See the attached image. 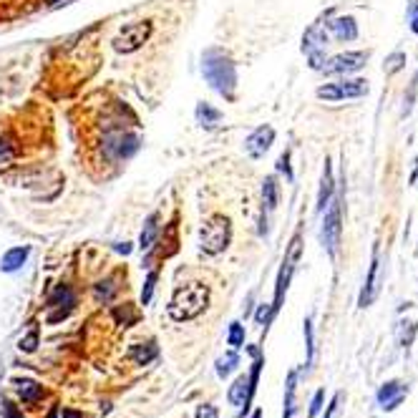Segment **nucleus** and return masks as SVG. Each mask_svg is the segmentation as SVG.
I'll use <instances>...</instances> for the list:
<instances>
[{
  "instance_id": "4468645a",
  "label": "nucleus",
  "mask_w": 418,
  "mask_h": 418,
  "mask_svg": "<svg viewBox=\"0 0 418 418\" xmlns=\"http://www.w3.org/2000/svg\"><path fill=\"white\" fill-rule=\"evenodd\" d=\"M325 28L333 33V38L338 41H355L358 38V23L350 15H341V18H333L330 23H325Z\"/></svg>"
},
{
  "instance_id": "9d476101",
  "label": "nucleus",
  "mask_w": 418,
  "mask_h": 418,
  "mask_svg": "<svg viewBox=\"0 0 418 418\" xmlns=\"http://www.w3.org/2000/svg\"><path fill=\"white\" fill-rule=\"evenodd\" d=\"M325 46H328V33L323 30V25H312L303 38V51L310 58V68L320 71L325 63Z\"/></svg>"
},
{
  "instance_id": "5701e85b",
  "label": "nucleus",
  "mask_w": 418,
  "mask_h": 418,
  "mask_svg": "<svg viewBox=\"0 0 418 418\" xmlns=\"http://www.w3.org/2000/svg\"><path fill=\"white\" fill-rule=\"evenodd\" d=\"M116 290H119V285H116V277H106V280H99L94 285V300L96 303H111L116 295Z\"/></svg>"
},
{
  "instance_id": "20e7f679",
  "label": "nucleus",
  "mask_w": 418,
  "mask_h": 418,
  "mask_svg": "<svg viewBox=\"0 0 418 418\" xmlns=\"http://www.w3.org/2000/svg\"><path fill=\"white\" fill-rule=\"evenodd\" d=\"M139 151V137L126 132L124 126L108 129L101 139V154L106 162H126Z\"/></svg>"
},
{
  "instance_id": "6ab92c4d",
  "label": "nucleus",
  "mask_w": 418,
  "mask_h": 418,
  "mask_svg": "<svg viewBox=\"0 0 418 418\" xmlns=\"http://www.w3.org/2000/svg\"><path fill=\"white\" fill-rule=\"evenodd\" d=\"M13 386L18 388V395L25 400V403H36V400L43 398V386H38L36 381H28V378H15Z\"/></svg>"
},
{
  "instance_id": "6e6552de",
  "label": "nucleus",
  "mask_w": 418,
  "mask_h": 418,
  "mask_svg": "<svg viewBox=\"0 0 418 418\" xmlns=\"http://www.w3.org/2000/svg\"><path fill=\"white\" fill-rule=\"evenodd\" d=\"M368 58H371L368 51H348V53H338L333 58H328L320 71L325 76H348V73L360 71L368 63Z\"/></svg>"
},
{
  "instance_id": "0eeeda50",
  "label": "nucleus",
  "mask_w": 418,
  "mask_h": 418,
  "mask_svg": "<svg viewBox=\"0 0 418 418\" xmlns=\"http://www.w3.org/2000/svg\"><path fill=\"white\" fill-rule=\"evenodd\" d=\"M368 81L365 78H343L338 84H325L315 91L317 99L323 101H343V99H360L368 96Z\"/></svg>"
},
{
  "instance_id": "423d86ee",
  "label": "nucleus",
  "mask_w": 418,
  "mask_h": 418,
  "mask_svg": "<svg viewBox=\"0 0 418 418\" xmlns=\"http://www.w3.org/2000/svg\"><path fill=\"white\" fill-rule=\"evenodd\" d=\"M151 33H154V23H151V20H134V23H126L124 28L116 33L114 51L124 56L137 53L139 48L151 38Z\"/></svg>"
},
{
  "instance_id": "dca6fc26",
  "label": "nucleus",
  "mask_w": 418,
  "mask_h": 418,
  "mask_svg": "<svg viewBox=\"0 0 418 418\" xmlns=\"http://www.w3.org/2000/svg\"><path fill=\"white\" fill-rule=\"evenodd\" d=\"M335 191V182H333V169H330V162L325 159L323 167V179H320V191H317V212L323 215V209L328 207V202L333 199Z\"/></svg>"
},
{
  "instance_id": "37998d69",
  "label": "nucleus",
  "mask_w": 418,
  "mask_h": 418,
  "mask_svg": "<svg viewBox=\"0 0 418 418\" xmlns=\"http://www.w3.org/2000/svg\"><path fill=\"white\" fill-rule=\"evenodd\" d=\"M418 86V71H416V76H413V89Z\"/></svg>"
},
{
  "instance_id": "39448f33",
  "label": "nucleus",
  "mask_w": 418,
  "mask_h": 418,
  "mask_svg": "<svg viewBox=\"0 0 418 418\" xmlns=\"http://www.w3.org/2000/svg\"><path fill=\"white\" fill-rule=\"evenodd\" d=\"M323 227H320V242L330 257L338 255L341 250V234H343V204L341 197L330 199L328 207L323 209Z\"/></svg>"
},
{
  "instance_id": "b1692460",
  "label": "nucleus",
  "mask_w": 418,
  "mask_h": 418,
  "mask_svg": "<svg viewBox=\"0 0 418 418\" xmlns=\"http://www.w3.org/2000/svg\"><path fill=\"white\" fill-rule=\"evenodd\" d=\"M197 121L204 126V129H215L217 124L222 121V111H217L215 106H209V103H197V111H194Z\"/></svg>"
},
{
  "instance_id": "c756f323",
  "label": "nucleus",
  "mask_w": 418,
  "mask_h": 418,
  "mask_svg": "<svg viewBox=\"0 0 418 418\" xmlns=\"http://www.w3.org/2000/svg\"><path fill=\"white\" fill-rule=\"evenodd\" d=\"M403 66H406V53H403V51H395V53H391L388 58H386V76H393V73H398Z\"/></svg>"
},
{
  "instance_id": "c85d7f7f",
  "label": "nucleus",
  "mask_w": 418,
  "mask_h": 418,
  "mask_svg": "<svg viewBox=\"0 0 418 418\" xmlns=\"http://www.w3.org/2000/svg\"><path fill=\"white\" fill-rule=\"evenodd\" d=\"M227 346H232L234 350H237V348H242V346H245V325H242V323H237V320H234V323L229 325V333H227Z\"/></svg>"
},
{
  "instance_id": "7ed1b4c3",
  "label": "nucleus",
  "mask_w": 418,
  "mask_h": 418,
  "mask_svg": "<svg viewBox=\"0 0 418 418\" xmlns=\"http://www.w3.org/2000/svg\"><path fill=\"white\" fill-rule=\"evenodd\" d=\"M232 242V222L224 215H212L199 229V247L207 255H220Z\"/></svg>"
},
{
  "instance_id": "aec40b11",
  "label": "nucleus",
  "mask_w": 418,
  "mask_h": 418,
  "mask_svg": "<svg viewBox=\"0 0 418 418\" xmlns=\"http://www.w3.org/2000/svg\"><path fill=\"white\" fill-rule=\"evenodd\" d=\"M76 305V293L71 290V285H56V290L48 298V308H71Z\"/></svg>"
},
{
  "instance_id": "a211bd4d",
  "label": "nucleus",
  "mask_w": 418,
  "mask_h": 418,
  "mask_svg": "<svg viewBox=\"0 0 418 418\" xmlns=\"http://www.w3.org/2000/svg\"><path fill=\"white\" fill-rule=\"evenodd\" d=\"M156 234H159V212H151V215L146 217V222H144L139 247H141V250H151L156 242Z\"/></svg>"
},
{
  "instance_id": "7c9ffc66",
  "label": "nucleus",
  "mask_w": 418,
  "mask_h": 418,
  "mask_svg": "<svg viewBox=\"0 0 418 418\" xmlns=\"http://www.w3.org/2000/svg\"><path fill=\"white\" fill-rule=\"evenodd\" d=\"M18 348L23 353H33V350H36V348H38V328H36V325L28 330V335H25V338H20Z\"/></svg>"
},
{
  "instance_id": "2eb2a0df",
  "label": "nucleus",
  "mask_w": 418,
  "mask_h": 418,
  "mask_svg": "<svg viewBox=\"0 0 418 418\" xmlns=\"http://www.w3.org/2000/svg\"><path fill=\"white\" fill-rule=\"evenodd\" d=\"M252 395H255V393H252L247 376H239L237 381L229 386V391H227V400H229V403H232L234 408H245V411H247V406H250Z\"/></svg>"
},
{
  "instance_id": "4be33fe9",
  "label": "nucleus",
  "mask_w": 418,
  "mask_h": 418,
  "mask_svg": "<svg viewBox=\"0 0 418 418\" xmlns=\"http://www.w3.org/2000/svg\"><path fill=\"white\" fill-rule=\"evenodd\" d=\"M295 388H298V371L287 373L285 381V411H282V418H293L295 416Z\"/></svg>"
},
{
  "instance_id": "4c0bfd02",
  "label": "nucleus",
  "mask_w": 418,
  "mask_h": 418,
  "mask_svg": "<svg viewBox=\"0 0 418 418\" xmlns=\"http://www.w3.org/2000/svg\"><path fill=\"white\" fill-rule=\"evenodd\" d=\"M341 398H343V393H335V395H333V400H330V406H328V413H325V418H335V413H338V408H341Z\"/></svg>"
},
{
  "instance_id": "79ce46f5",
  "label": "nucleus",
  "mask_w": 418,
  "mask_h": 418,
  "mask_svg": "<svg viewBox=\"0 0 418 418\" xmlns=\"http://www.w3.org/2000/svg\"><path fill=\"white\" fill-rule=\"evenodd\" d=\"M252 418H262V411H255L252 413Z\"/></svg>"
},
{
  "instance_id": "c9c22d12",
  "label": "nucleus",
  "mask_w": 418,
  "mask_h": 418,
  "mask_svg": "<svg viewBox=\"0 0 418 418\" xmlns=\"http://www.w3.org/2000/svg\"><path fill=\"white\" fill-rule=\"evenodd\" d=\"M323 398H325V391H317V393L312 395V400H310V418H315L317 413H320V408H323Z\"/></svg>"
},
{
  "instance_id": "f8f14e48",
  "label": "nucleus",
  "mask_w": 418,
  "mask_h": 418,
  "mask_svg": "<svg viewBox=\"0 0 418 418\" xmlns=\"http://www.w3.org/2000/svg\"><path fill=\"white\" fill-rule=\"evenodd\" d=\"M272 141H275V129L272 126H257L255 132L245 139V149L252 159H262L272 146Z\"/></svg>"
},
{
  "instance_id": "393cba45",
  "label": "nucleus",
  "mask_w": 418,
  "mask_h": 418,
  "mask_svg": "<svg viewBox=\"0 0 418 418\" xmlns=\"http://www.w3.org/2000/svg\"><path fill=\"white\" fill-rule=\"evenodd\" d=\"M277 199H280V186H277V179H275V177H267V179L262 182L265 209H267V212H272V209L277 207Z\"/></svg>"
},
{
  "instance_id": "f704fd0d",
  "label": "nucleus",
  "mask_w": 418,
  "mask_h": 418,
  "mask_svg": "<svg viewBox=\"0 0 418 418\" xmlns=\"http://www.w3.org/2000/svg\"><path fill=\"white\" fill-rule=\"evenodd\" d=\"M305 343H308V363H310L312 350H315V346H312V323H310V317H305Z\"/></svg>"
},
{
  "instance_id": "f03ea898",
  "label": "nucleus",
  "mask_w": 418,
  "mask_h": 418,
  "mask_svg": "<svg viewBox=\"0 0 418 418\" xmlns=\"http://www.w3.org/2000/svg\"><path fill=\"white\" fill-rule=\"evenodd\" d=\"M209 305V287L204 282H184L174 290L172 300H169V317L174 323H186L199 317Z\"/></svg>"
},
{
  "instance_id": "bb28decb",
  "label": "nucleus",
  "mask_w": 418,
  "mask_h": 418,
  "mask_svg": "<svg viewBox=\"0 0 418 418\" xmlns=\"http://www.w3.org/2000/svg\"><path fill=\"white\" fill-rule=\"evenodd\" d=\"M114 317L116 323L124 325V328H132L134 323H137V310H134L132 305H119V308H114Z\"/></svg>"
},
{
  "instance_id": "412c9836",
  "label": "nucleus",
  "mask_w": 418,
  "mask_h": 418,
  "mask_svg": "<svg viewBox=\"0 0 418 418\" xmlns=\"http://www.w3.org/2000/svg\"><path fill=\"white\" fill-rule=\"evenodd\" d=\"M159 355V348H156V343L154 341H149V343H139V346H134L132 350H129V358L134 360L137 365H146V363H151V360Z\"/></svg>"
},
{
  "instance_id": "1a4fd4ad",
  "label": "nucleus",
  "mask_w": 418,
  "mask_h": 418,
  "mask_svg": "<svg viewBox=\"0 0 418 418\" xmlns=\"http://www.w3.org/2000/svg\"><path fill=\"white\" fill-rule=\"evenodd\" d=\"M300 250H303V242H300V234H295L293 242H290V250H287V255H285V262H282V267H280V275H277L275 300H272V312L280 310L282 298H285L287 285H290V277H293L295 265H298V260H300Z\"/></svg>"
},
{
  "instance_id": "ea45409f",
  "label": "nucleus",
  "mask_w": 418,
  "mask_h": 418,
  "mask_svg": "<svg viewBox=\"0 0 418 418\" xmlns=\"http://www.w3.org/2000/svg\"><path fill=\"white\" fill-rule=\"evenodd\" d=\"M411 30L418 33V3H413V8H411Z\"/></svg>"
},
{
  "instance_id": "a878e982",
  "label": "nucleus",
  "mask_w": 418,
  "mask_h": 418,
  "mask_svg": "<svg viewBox=\"0 0 418 418\" xmlns=\"http://www.w3.org/2000/svg\"><path fill=\"white\" fill-rule=\"evenodd\" d=\"M15 156H18L15 141H13L11 137H6V134H0V169L11 167V164L15 162Z\"/></svg>"
},
{
  "instance_id": "9b49d317",
  "label": "nucleus",
  "mask_w": 418,
  "mask_h": 418,
  "mask_svg": "<svg viewBox=\"0 0 418 418\" xmlns=\"http://www.w3.org/2000/svg\"><path fill=\"white\" fill-rule=\"evenodd\" d=\"M406 395H408V386L403 381H388V383H383L381 388H378V393H376V400H378V406L383 408V411H395V408L406 400Z\"/></svg>"
},
{
  "instance_id": "f257e3e1",
  "label": "nucleus",
  "mask_w": 418,
  "mask_h": 418,
  "mask_svg": "<svg viewBox=\"0 0 418 418\" xmlns=\"http://www.w3.org/2000/svg\"><path fill=\"white\" fill-rule=\"evenodd\" d=\"M202 73L207 78V84L224 96L227 101H234L237 94V68H234L232 58L220 48H209L202 56Z\"/></svg>"
},
{
  "instance_id": "a19ab883",
  "label": "nucleus",
  "mask_w": 418,
  "mask_h": 418,
  "mask_svg": "<svg viewBox=\"0 0 418 418\" xmlns=\"http://www.w3.org/2000/svg\"><path fill=\"white\" fill-rule=\"evenodd\" d=\"M61 418H84V413L73 411V408H63V411H61Z\"/></svg>"
},
{
  "instance_id": "cd10ccee",
  "label": "nucleus",
  "mask_w": 418,
  "mask_h": 418,
  "mask_svg": "<svg viewBox=\"0 0 418 418\" xmlns=\"http://www.w3.org/2000/svg\"><path fill=\"white\" fill-rule=\"evenodd\" d=\"M237 363H239L237 353H227L224 358L217 360V376H220V378H227L229 373H232L234 368H237Z\"/></svg>"
},
{
  "instance_id": "f3484780",
  "label": "nucleus",
  "mask_w": 418,
  "mask_h": 418,
  "mask_svg": "<svg viewBox=\"0 0 418 418\" xmlns=\"http://www.w3.org/2000/svg\"><path fill=\"white\" fill-rule=\"evenodd\" d=\"M28 255H30L28 247H13V250H8L6 255H3V260H0V270H3V272H18L25 265V260H28Z\"/></svg>"
},
{
  "instance_id": "72a5a7b5",
  "label": "nucleus",
  "mask_w": 418,
  "mask_h": 418,
  "mask_svg": "<svg viewBox=\"0 0 418 418\" xmlns=\"http://www.w3.org/2000/svg\"><path fill=\"white\" fill-rule=\"evenodd\" d=\"M277 172L285 174L287 182H293V169H290V151H285V154H280V159H277Z\"/></svg>"
},
{
  "instance_id": "2f4dec72",
  "label": "nucleus",
  "mask_w": 418,
  "mask_h": 418,
  "mask_svg": "<svg viewBox=\"0 0 418 418\" xmlns=\"http://www.w3.org/2000/svg\"><path fill=\"white\" fill-rule=\"evenodd\" d=\"M156 280H159V272H149V275H146V282H144V290H141V305L151 303V295H154Z\"/></svg>"
},
{
  "instance_id": "ddd939ff",
  "label": "nucleus",
  "mask_w": 418,
  "mask_h": 418,
  "mask_svg": "<svg viewBox=\"0 0 418 418\" xmlns=\"http://www.w3.org/2000/svg\"><path fill=\"white\" fill-rule=\"evenodd\" d=\"M381 252H378V245L373 247V260H371V270H368V277H365V287H363V293H360V300H358V305L360 308H368V305L376 300V295H378V280H381Z\"/></svg>"
},
{
  "instance_id": "473e14b6",
  "label": "nucleus",
  "mask_w": 418,
  "mask_h": 418,
  "mask_svg": "<svg viewBox=\"0 0 418 418\" xmlns=\"http://www.w3.org/2000/svg\"><path fill=\"white\" fill-rule=\"evenodd\" d=\"M272 315H275V312H272V305L262 303V305H260V308H257V315H255L257 325H265V328H267L270 320H272Z\"/></svg>"
},
{
  "instance_id": "e433bc0d",
  "label": "nucleus",
  "mask_w": 418,
  "mask_h": 418,
  "mask_svg": "<svg viewBox=\"0 0 418 418\" xmlns=\"http://www.w3.org/2000/svg\"><path fill=\"white\" fill-rule=\"evenodd\" d=\"M197 418H220V413H217L215 406H209V403H204V406L197 408Z\"/></svg>"
},
{
  "instance_id": "58836bf2",
  "label": "nucleus",
  "mask_w": 418,
  "mask_h": 418,
  "mask_svg": "<svg viewBox=\"0 0 418 418\" xmlns=\"http://www.w3.org/2000/svg\"><path fill=\"white\" fill-rule=\"evenodd\" d=\"M3 416H6V418H23V413L13 406L11 400H6V403H3Z\"/></svg>"
}]
</instances>
